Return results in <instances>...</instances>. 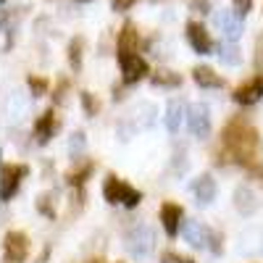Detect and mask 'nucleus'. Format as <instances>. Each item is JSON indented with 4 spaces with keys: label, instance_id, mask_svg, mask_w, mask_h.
Listing matches in <instances>:
<instances>
[{
    "label": "nucleus",
    "instance_id": "5701e85b",
    "mask_svg": "<svg viewBox=\"0 0 263 263\" xmlns=\"http://www.w3.org/2000/svg\"><path fill=\"white\" fill-rule=\"evenodd\" d=\"M84 147H87V137H84V132H74L71 140H69V153H71V158H82Z\"/></svg>",
    "mask_w": 263,
    "mask_h": 263
},
{
    "label": "nucleus",
    "instance_id": "a211bd4d",
    "mask_svg": "<svg viewBox=\"0 0 263 263\" xmlns=\"http://www.w3.org/2000/svg\"><path fill=\"white\" fill-rule=\"evenodd\" d=\"M182 119H184V105H182V100H171L168 108H166V129L171 132V135H177V132H179Z\"/></svg>",
    "mask_w": 263,
    "mask_h": 263
},
{
    "label": "nucleus",
    "instance_id": "0eeeda50",
    "mask_svg": "<svg viewBox=\"0 0 263 263\" xmlns=\"http://www.w3.org/2000/svg\"><path fill=\"white\" fill-rule=\"evenodd\" d=\"M216 27L218 32H221L224 40L229 42H237L239 37H242V16H239L237 11H218L216 13Z\"/></svg>",
    "mask_w": 263,
    "mask_h": 263
},
{
    "label": "nucleus",
    "instance_id": "423d86ee",
    "mask_svg": "<svg viewBox=\"0 0 263 263\" xmlns=\"http://www.w3.org/2000/svg\"><path fill=\"white\" fill-rule=\"evenodd\" d=\"M3 250H6V263H24L29 253V239L24 232H8L3 239Z\"/></svg>",
    "mask_w": 263,
    "mask_h": 263
},
{
    "label": "nucleus",
    "instance_id": "4468645a",
    "mask_svg": "<svg viewBox=\"0 0 263 263\" xmlns=\"http://www.w3.org/2000/svg\"><path fill=\"white\" fill-rule=\"evenodd\" d=\"M192 79H195L197 87H205V90H218V87H224V79L218 77L213 69H208V66H195Z\"/></svg>",
    "mask_w": 263,
    "mask_h": 263
},
{
    "label": "nucleus",
    "instance_id": "cd10ccee",
    "mask_svg": "<svg viewBox=\"0 0 263 263\" xmlns=\"http://www.w3.org/2000/svg\"><path fill=\"white\" fill-rule=\"evenodd\" d=\"M66 90H69V79H61V82H58V87H55V92H53V103H63Z\"/></svg>",
    "mask_w": 263,
    "mask_h": 263
},
{
    "label": "nucleus",
    "instance_id": "f3484780",
    "mask_svg": "<svg viewBox=\"0 0 263 263\" xmlns=\"http://www.w3.org/2000/svg\"><path fill=\"white\" fill-rule=\"evenodd\" d=\"M234 205H237V211H239V213L250 216V213H255L258 200H255V195H253L248 187H237V190H234Z\"/></svg>",
    "mask_w": 263,
    "mask_h": 263
},
{
    "label": "nucleus",
    "instance_id": "f257e3e1",
    "mask_svg": "<svg viewBox=\"0 0 263 263\" xmlns=\"http://www.w3.org/2000/svg\"><path fill=\"white\" fill-rule=\"evenodd\" d=\"M224 147L229 153V158L239 166H248L253 163V156H255V147H258V132L250 121H245L242 116L232 119L227 126H224Z\"/></svg>",
    "mask_w": 263,
    "mask_h": 263
},
{
    "label": "nucleus",
    "instance_id": "aec40b11",
    "mask_svg": "<svg viewBox=\"0 0 263 263\" xmlns=\"http://www.w3.org/2000/svg\"><path fill=\"white\" fill-rule=\"evenodd\" d=\"M216 55L221 58V63H227V66H239L242 63V55H239V50H237V45L234 42H218V48H216Z\"/></svg>",
    "mask_w": 263,
    "mask_h": 263
},
{
    "label": "nucleus",
    "instance_id": "9d476101",
    "mask_svg": "<svg viewBox=\"0 0 263 263\" xmlns=\"http://www.w3.org/2000/svg\"><path fill=\"white\" fill-rule=\"evenodd\" d=\"M260 98H263V74L253 77L250 82L239 84L237 90H234V103H239V105H253Z\"/></svg>",
    "mask_w": 263,
    "mask_h": 263
},
{
    "label": "nucleus",
    "instance_id": "20e7f679",
    "mask_svg": "<svg viewBox=\"0 0 263 263\" xmlns=\"http://www.w3.org/2000/svg\"><path fill=\"white\" fill-rule=\"evenodd\" d=\"M116 58H119L121 74H124V84H135V82H140V79L147 74V61L140 58L137 53H132V50H119Z\"/></svg>",
    "mask_w": 263,
    "mask_h": 263
},
{
    "label": "nucleus",
    "instance_id": "c85d7f7f",
    "mask_svg": "<svg viewBox=\"0 0 263 263\" xmlns=\"http://www.w3.org/2000/svg\"><path fill=\"white\" fill-rule=\"evenodd\" d=\"M192 11H200V13H211V0H187Z\"/></svg>",
    "mask_w": 263,
    "mask_h": 263
},
{
    "label": "nucleus",
    "instance_id": "412c9836",
    "mask_svg": "<svg viewBox=\"0 0 263 263\" xmlns=\"http://www.w3.org/2000/svg\"><path fill=\"white\" fill-rule=\"evenodd\" d=\"M150 82L156 84V87H179L182 84V77L174 74V71H158V74L150 77Z\"/></svg>",
    "mask_w": 263,
    "mask_h": 263
},
{
    "label": "nucleus",
    "instance_id": "b1692460",
    "mask_svg": "<svg viewBox=\"0 0 263 263\" xmlns=\"http://www.w3.org/2000/svg\"><path fill=\"white\" fill-rule=\"evenodd\" d=\"M53 195L50 192H45V195H40L37 197V211L42 213V216H48V218H55V208H53Z\"/></svg>",
    "mask_w": 263,
    "mask_h": 263
},
{
    "label": "nucleus",
    "instance_id": "bb28decb",
    "mask_svg": "<svg viewBox=\"0 0 263 263\" xmlns=\"http://www.w3.org/2000/svg\"><path fill=\"white\" fill-rule=\"evenodd\" d=\"M161 260H163V263H195L192 258H184V255H179V253H174V250H166Z\"/></svg>",
    "mask_w": 263,
    "mask_h": 263
},
{
    "label": "nucleus",
    "instance_id": "6e6552de",
    "mask_svg": "<svg viewBox=\"0 0 263 263\" xmlns=\"http://www.w3.org/2000/svg\"><path fill=\"white\" fill-rule=\"evenodd\" d=\"M182 237L192 248H211V239H213V229H208L200 221H182Z\"/></svg>",
    "mask_w": 263,
    "mask_h": 263
},
{
    "label": "nucleus",
    "instance_id": "dca6fc26",
    "mask_svg": "<svg viewBox=\"0 0 263 263\" xmlns=\"http://www.w3.org/2000/svg\"><path fill=\"white\" fill-rule=\"evenodd\" d=\"M140 48V34H137V27L132 21H124V27L119 32V50H132L137 53Z\"/></svg>",
    "mask_w": 263,
    "mask_h": 263
},
{
    "label": "nucleus",
    "instance_id": "39448f33",
    "mask_svg": "<svg viewBox=\"0 0 263 263\" xmlns=\"http://www.w3.org/2000/svg\"><path fill=\"white\" fill-rule=\"evenodd\" d=\"M27 174H29V168L21 166V163H3V168H0V177H3L0 179V197H3L6 203L16 195L21 179H24Z\"/></svg>",
    "mask_w": 263,
    "mask_h": 263
},
{
    "label": "nucleus",
    "instance_id": "2f4dec72",
    "mask_svg": "<svg viewBox=\"0 0 263 263\" xmlns=\"http://www.w3.org/2000/svg\"><path fill=\"white\" fill-rule=\"evenodd\" d=\"M245 168H248V171L253 174V177H255V179H258L260 184H263V166H260V163H255V161H253V163H248Z\"/></svg>",
    "mask_w": 263,
    "mask_h": 263
},
{
    "label": "nucleus",
    "instance_id": "473e14b6",
    "mask_svg": "<svg viewBox=\"0 0 263 263\" xmlns=\"http://www.w3.org/2000/svg\"><path fill=\"white\" fill-rule=\"evenodd\" d=\"M135 3H137V0H114V8L116 11H126V8L135 6Z\"/></svg>",
    "mask_w": 263,
    "mask_h": 263
},
{
    "label": "nucleus",
    "instance_id": "1a4fd4ad",
    "mask_svg": "<svg viewBox=\"0 0 263 263\" xmlns=\"http://www.w3.org/2000/svg\"><path fill=\"white\" fill-rule=\"evenodd\" d=\"M187 126L195 137H208L211 135V114H208V108L200 105V103H195L190 105V111H187Z\"/></svg>",
    "mask_w": 263,
    "mask_h": 263
},
{
    "label": "nucleus",
    "instance_id": "a878e982",
    "mask_svg": "<svg viewBox=\"0 0 263 263\" xmlns=\"http://www.w3.org/2000/svg\"><path fill=\"white\" fill-rule=\"evenodd\" d=\"M27 84H29V90H32L34 98H40V95L48 92V79H42V77H29Z\"/></svg>",
    "mask_w": 263,
    "mask_h": 263
},
{
    "label": "nucleus",
    "instance_id": "72a5a7b5",
    "mask_svg": "<svg viewBox=\"0 0 263 263\" xmlns=\"http://www.w3.org/2000/svg\"><path fill=\"white\" fill-rule=\"evenodd\" d=\"M87 263H103V260H87Z\"/></svg>",
    "mask_w": 263,
    "mask_h": 263
},
{
    "label": "nucleus",
    "instance_id": "c756f323",
    "mask_svg": "<svg viewBox=\"0 0 263 263\" xmlns=\"http://www.w3.org/2000/svg\"><path fill=\"white\" fill-rule=\"evenodd\" d=\"M250 8H253V0H234V11H237L239 16H248Z\"/></svg>",
    "mask_w": 263,
    "mask_h": 263
},
{
    "label": "nucleus",
    "instance_id": "7c9ffc66",
    "mask_svg": "<svg viewBox=\"0 0 263 263\" xmlns=\"http://www.w3.org/2000/svg\"><path fill=\"white\" fill-rule=\"evenodd\" d=\"M255 66L263 69V34L255 40Z\"/></svg>",
    "mask_w": 263,
    "mask_h": 263
},
{
    "label": "nucleus",
    "instance_id": "9b49d317",
    "mask_svg": "<svg viewBox=\"0 0 263 263\" xmlns=\"http://www.w3.org/2000/svg\"><path fill=\"white\" fill-rule=\"evenodd\" d=\"M187 40H190L192 50L200 53V55H208L211 48H213V42H211V37H208V32L200 21H187Z\"/></svg>",
    "mask_w": 263,
    "mask_h": 263
},
{
    "label": "nucleus",
    "instance_id": "7ed1b4c3",
    "mask_svg": "<svg viewBox=\"0 0 263 263\" xmlns=\"http://www.w3.org/2000/svg\"><path fill=\"white\" fill-rule=\"evenodd\" d=\"M124 245L129 250V255L135 258H147L153 253V248H156V234H153L150 227H132L124 237Z\"/></svg>",
    "mask_w": 263,
    "mask_h": 263
},
{
    "label": "nucleus",
    "instance_id": "2eb2a0df",
    "mask_svg": "<svg viewBox=\"0 0 263 263\" xmlns=\"http://www.w3.org/2000/svg\"><path fill=\"white\" fill-rule=\"evenodd\" d=\"M53 132H55V114H53V108H50V111H45L34 121V137H37L40 145H45L53 137Z\"/></svg>",
    "mask_w": 263,
    "mask_h": 263
},
{
    "label": "nucleus",
    "instance_id": "6ab92c4d",
    "mask_svg": "<svg viewBox=\"0 0 263 263\" xmlns=\"http://www.w3.org/2000/svg\"><path fill=\"white\" fill-rule=\"evenodd\" d=\"M95 171V161H84L82 166H77V168H71L69 174H66V182H69L71 187H77V190H82V184L87 182V177Z\"/></svg>",
    "mask_w": 263,
    "mask_h": 263
},
{
    "label": "nucleus",
    "instance_id": "f8f14e48",
    "mask_svg": "<svg viewBox=\"0 0 263 263\" xmlns=\"http://www.w3.org/2000/svg\"><path fill=\"white\" fill-rule=\"evenodd\" d=\"M182 216H184V211H182V205H177V203H163V205H161V224H163V229H166L168 237H177V234H179V229H182Z\"/></svg>",
    "mask_w": 263,
    "mask_h": 263
},
{
    "label": "nucleus",
    "instance_id": "f03ea898",
    "mask_svg": "<svg viewBox=\"0 0 263 263\" xmlns=\"http://www.w3.org/2000/svg\"><path fill=\"white\" fill-rule=\"evenodd\" d=\"M103 197H105L108 203H121L126 208H137L142 203L140 190H135V187L126 184V182H121L116 174H108V177H105V182H103Z\"/></svg>",
    "mask_w": 263,
    "mask_h": 263
},
{
    "label": "nucleus",
    "instance_id": "4be33fe9",
    "mask_svg": "<svg viewBox=\"0 0 263 263\" xmlns=\"http://www.w3.org/2000/svg\"><path fill=\"white\" fill-rule=\"evenodd\" d=\"M82 48H84V42L79 37H74L69 42V63H71L74 71H82Z\"/></svg>",
    "mask_w": 263,
    "mask_h": 263
},
{
    "label": "nucleus",
    "instance_id": "393cba45",
    "mask_svg": "<svg viewBox=\"0 0 263 263\" xmlns=\"http://www.w3.org/2000/svg\"><path fill=\"white\" fill-rule=\"evenodd\" d=\"M79 98H82V105H84V114H87V116H98V111H100L98 98H95L92 92H82Z\"/></svg>",
    "mask_w": 263,
    "mask_h": 263
},
{
    "label": "nucleus",
    "instance_id": "ddd939ff",
    "mask_svg": "<svg viewBox=\"0 0 263 263\" xmlns=\"http://www.w3.org/2000/svg\"><path fill=\"white\" fill-rule=\"evenodd\" d=\"M190 190H192L195 200L200 203V205H208V203H213V197H216V182H213V177H208V174H203V177L192 179Z\"/></svg>",
    "mask_w": 263,
    "mask_h": 263
}]
</instances>
